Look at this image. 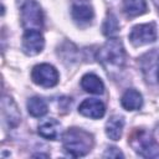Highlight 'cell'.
I'll use <instances>...</instances> for the list:
<instances>
[{
	"mask_svg": "<svg viewBox=\"0 0 159 159\" xmlns=\"http://www.w3.org/2000/svg\"><path fill=\"white\" fill-rule=\"evenodd\" d=\"M45 46V39L40 30H25L22 36V51L27 56L39 55Z\"/></svg>",
	"mask_w": 159,
	"mask_h": 159,
	"instance_id": "obj_9",
	"label": "cell"
},
{
	"mask_svg": "<svg viewBox=\"0 0 159 159\" xmlns=\"http://www.w3.org/2000/svg\"><path fill=\"white\" fill-rule=\"evenodd\" d=\"M153 2H154V5H155V7L158 9V12H159V0H153Z\"/></svg>",
	"mask_w": 159,
	"mask_h": 159,
	"instance_id": "obj_20",
	"label": "cell"
},
{
	"mask_svg": "<svg viewBox=\"0 0 159 159\" xmlns=\"http://www.w3.org/2000/svg\"><path fill=\"white\" fill-rule=\"evenodd\" d=\"M60 128H61V124L58 120L53 119V118H50L45 122H42L40 125H39V134L45 138V139H48V140H57V138L60 137Z\"/></svg>",
	"mask_w": 159,
	"mask_h": 159,
	"instance_id": "obj_14",
	"label": "cell"
},
{
	"mask_svg": "<svg viewBox=\"0 0 159 159\" xmlns=\"http://www.w3.org/2000/svg\"><path fill=\"white\" fill-rule=\"evenodd\" d=\"M81 87L86 92L93 94H102L104 92V84L102 80L94 73H86L81 78Z\"/></svg>",
	"mask_w": 159,
	"mask_h": 159,
	"instance_id": "obj_13",
	"label": "cell"
},
{
	"mask_svg": "<svg viewBox=\"0 0 159 159\" xmlns=\"http://www.w3.org/2000/svg\"><path fill=\"white\" fill-rule=\"evenodd\" d=\"M31 80L43 88L55 87L58 83V72L50 63L36 65L31 71Z\"/></svg>",
	"mask_w": 159,
	"mask_h": 159,
	"instance_id": "obj_6",
	"label": "cell"
},
{
	"mask_svg": "<svg viewBox=\"0 0 159 159\" xmlns=\"http://www.w3.org/2000/svg\"><path fill=\"white\" fill-rule=\"evenodd\" d=\"M78 112L87 117V118H92V119H99L104 116L106 113V106L102 101L96 99V98H87L84 99L80 107H78Z\"/></svg>",
	"mask_w": 159,
	"mask_h": 159,
	"instance_id": "obj_10",
	"label": "cell"
},
{
	"mask_svg": "<svg viewBox=\"0 0 159 159\" xmlns=\"http://www.w3.org/2000/svg\"><path fill=\"white\" fill-rule=\"evenodd\" d=\"M71 15L73 21L80 27H86L92 24L94 17V11L92 5L87 0H75L71 9Z\"/></svg>",
	"mask_w": 159,
	"mask_h": 159,
	"instance_id": "obj_8",
	"label": "cell"
},
{
	"mask_svg": "<svg viewBox=\"0 0 159 159\" xmlns=\"http://www.w3.org/2000/svg\"><path fill=\"white\" fill-rule=\"evenodd\" d=\"M104 158H124V154L116 147H109L103 154Z\"/></svg>",
	"mask_w": 159,
	"mask_h": 159,
	"instance_id": "obj_19",
	"label": "cell"
},
{
	"mask_svg": "<svg viewBox=\"0 0 159 159\" xmlns=\"http://www.w3.org/2000/svg\"><path fill=\"white\" fill-rule=\"evenodd\" d=\"M128 143L139 157L159 158V144L147 129L135 128L128 137Z\"/></svg>",
	"mask_w": 159,
	"mask_h": 159,
	"instance_id": "obj_3",
	"label": "cell"
},
{
	"mask_svg": "<svg viewBox=\"0 0 159 159\" xmlns=\"http://www.w3.org/2000/svg\"><path fill=\"white\" fill-rule=\"evenodd\" d=\"M118 30H119V24H118L117 17L113 14H108L103 22V26H102L103 35H106L108 37H113L118 32Z\"/></svg>",
	"mask_w": 159,
	"mask_h": 159,
	"instance_id": "obj_18",
	"label": "cell"
},
{
	"mask_svg": "<svg viewBox=\"0 0 159 159\" xmlns=\"http://www.w3.org/2000/svg\"><path fill=\"white\" fill-rule=\"evenodd\" d=\"M96 58L108 73H118L125 65V50L122 41L109 37L97 51Z\"/></svg>",
	"mask_w": 159,
	"mask_h": 159,
	"instance_id": "obj_1",
	"label": "cell"
},
{
	"mask_svg": "<svg viewBox=\"0 0 159 159\" xmlns=\"http://www.w3.org/2000/svg\"><path fill=\"white\" fill-rule=\"evenodd\" d=\"M1 108H2V116L5 122L7 123V125L10 128H15L21 119V114L17 109L16 103L14 102V99L9 96H4L2 101H1Z\"/></svg>",
	"mask_w": 159,
	"mask_h": 159,
	"instance_id": "obj_11",
	"label": "cell"
},
{
	"mask_svg": "<svg viewBox=\"0 0 159 159\" xmlns=\"http://www.w3.org/2000/svg\"><path fill=\"white\" fill-rule=\"evenodd\" d=\"M21 24L25 30H40L43 26V12L36 0H25L21 5Z\"/></svg>",
	"mask_w": 159,
	"mask_h": 159,
	"instance_id": "obj_4",
	"label": "cell"
},
{
	"mask_svg": "<svg viewBox=\"0 0 159 159\" xmlns=\"http://www.w3.org/2000/svg\"><path fill=\"white\" fill-rule=\"evenodd\" d=\"M157 27L154 22L149 24H140L132 27L129 32V41L134 47L144 46L148 43H152L157 40Z\"/></svg>",
	"mask_w": 159,
	"mask_h": 159,
	"instance_id": "obj_7",
	"label": "cell"
},
{
	"mask_svg": "<svg viewBox=\"0 0 159 159\" xmlns=\"http://www.w3.org/2000/svg\"><path fill=\"white\" fill-rule=\"evenodd\" d=\"M124 127V118L122 116H112L106 123V134L112 140H119Z\"/></svg>",
	"mask_w": 159,
	"mask_h": 159,
	"instance_id": "obj_15",
	"label": "cell"
},
{
	"mask_svg": "<svg viewBox=\"0 0 159 159\" xmlns=\"http://www.w3.org/2000/svg\"><path fill=\"white\" fill-rule=\"evenodd\" d=\"M26 107H27V112L35 117V118H40V117H43L47 111H48V107H47V103L41 98V97H32L27 101L26 103Z\"/></svg>",
	"mask_w": 159,
	"mask_h": 159,
	"instance_id": "obj_17",
	"label": "cell"
},
{
	"mask_svg": "<svg viewBox=\"0 0 159 159\" xmlns=\"http://www.w3.org/2000/svg\"><path fill=\"white\" fill-rule=\"evenodd\" d=\"M120 103L122 107L127 111H138L143 106V97L137 89L129 88L123 93L120 98Z\"/></svg>",
	"mask_w": 159,
	"mask_h": 159,
	"instance_id": "obj_12",
	"label": "cell"
},
{
	"mask_svg": "<svg viewBox=\"0 0 159 159\" xmlns=\"http://www.w3.org/2000/svg\"><path fill=\"white\" fill-rule=\"evenodd\" d=\"M93 144V135L82 128H68L62 135L63 150L73 158L87 155L92 150Z\"/></svg>",
	"mask_w": 159,
	"mask_h": 159,
	"instance_id": "obj_2",
	"label": "cell"
},
{
	"mask_svg": "<svg viewBox=\"0 0 159 159\" xmlns=\"http://www.w3.org/2000/svg\"><path fill=\"white\" fill-rule=\"evenodd\" d=\"M123 11L128 17L143 15L147 11L145 0H123Z\"/></svg>",
	"mask_w": 159,
	"mask_h": 159,
	"instance_id": "obj_16",
	"label": "cell"
},
{
	"mask_svg": "<svg viewBox=\"0 0 159 159\" xmlns=\"http://www.w3.org/2000/svg\"><path fill=\"white\" fill-rule=\"evenodd\" d=\"M139 67L147 83H159V48H153L140 56Z\"/></svg>",
	"mask_w": 159,
	"mask_h": 159,
	"instance_id": "obj_5",
	"label": "cell"
}]
</instances>
